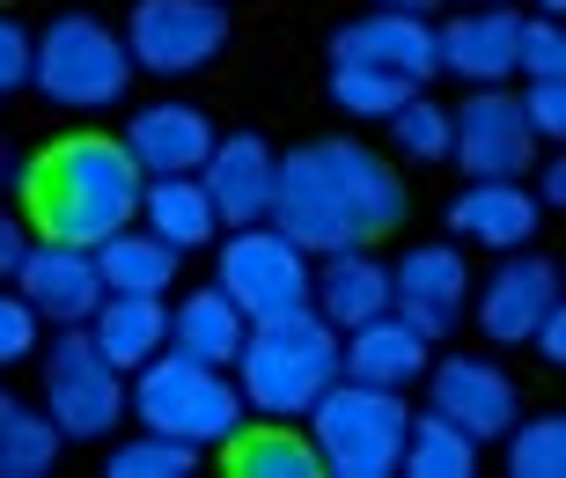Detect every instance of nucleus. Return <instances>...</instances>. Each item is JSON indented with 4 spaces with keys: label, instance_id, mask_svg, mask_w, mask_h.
I'll list each match as a JSON object with an SVG mask.
<instances>
[{
    "label": "nucleus",
    "instance_id": "obj_1",
    "mask_svg": "<svg viewBox=\"0 0 566 478\" xmlns=\"http://www.w3.org/2000/svg\"><path fill=\"white\" fill-rule=\"evenodd\" d=\"M405 214H412V191H405L398 163L376 155L368 141H302L287 147L273 163V221L287 243H302L310 258L324 250H354V243H376V236L405 229Z\"/></svg>",
    "mask_w": 566,
    "mask_h": 478
},
{
    "label": "nucleus",
    "instance_id": "obj_2",
    "mask_svg": "<svg viewBox=\"0 0 566 478\" xmlns=\"http://www.w3.org/2000/svg\"><path fill=\"white\" fill-rule=\"evenodd\" d=\"M140 185L147 177L118 133H66L22 169V214H30V236L96 250L140 214Z\"/></svg>",
    "mask_w": 566,
    "mask_h": 478
},
{
    "label": "nucleus",
    "instance_id": "obj_3",
    "mask_svg": "<svg viewBox=\"0 0 566 478\" xmlns=\"http://www.w3.org/2000/svg\"><path fill=\"white\" fill-rule=\"evenodd\" d=\"M229 375H235V391H243V413L302 419L338 383V324H324L316 310L265 316V324L243 332Z\"/></svg>",
    "mask_w": 566,
    "mask_h": 478
},
{
    "label": "nucleus",
    "instance_id": "obj_4",
    "mask_svg": "<svg viewBox=\"0 0 566 478\" xmlns=\"http://www.w3.org/2000/svg\"><path fill=\"white\" fill-rule=\"evenodd\" d=\"M133 419L155 427V435L185 441V449H221V441L243 427V391L221 361H191L177 346H163L155 361L133 368Z\"/></svg>",
    "mask_w": 566,
    "mask_h": 478
},
{
    "label": "nucleus",
    "instance_id": "obj_5",
    "mask_svg": "<svg viewBox=\"0 0 566 478\" xmlns=\"http://www.w3.org/2000/svg\"><path fill=\"white\" fill-rule=\"evenodd\" d=\"M302 419H310V441H316L324 478H390L398 457H405L412 405H405V391H376V383L338 375Z\"/></svg>",
    "mask_w": 566,
    "mask_h": 478
},
{
    "label": "nucleus",
    "instance_id": "obj_6",
    "mask_svg": "<svg viewBox=\"0 0 566 478\" xmlns=\"http://www.w3.org/2000/svg\"><path fill=\"white\" fill-rule=\"evenodd\" d=\"M30 89L60 111H111L133 89V52L104 15H52L30 52Z\"/></svg>",
    "mask_w": 566,
    "mask_h": 478
},
{
    "label": "nucleus",
    "instance_id": "obj_7",
    "mask_svg": "<svg viewBox=\"0 0 566 478\" xmlns=\"http://www.w3.org/2000/svg\"><path fill=\"white\" fill-rule=\"evenodd\" d=\"M213 288L229 294L243 324H265V316L310 310V250L287 243L273 221H243V229L213 236Z\"/></svg>",
    "mask_w": 566,
    "mask_h": 478
},
{
    "label": "nucleus",
    "instance_id": "obj_8",
    "mask_svg": "<svg viewBox=\"0 0 566 478\" xmlns=\"http://www.w3.org/2000/svg\"><path fill=\"white\" fill-rule=\"evenodd\" d=\"M44 354V413L60 427V441H111L126 419V368H111L96 354L88 324H60V346Z\"/></svg>",
    "mask_w": 566,
    "mask_h": 478
},
{
    "label": "nucleus",
    "instance_id": "obj_9",
    "mask_svg": "<svg viewBox=\"0 0 566 478\" xmlns=\"http://www.w3.org/2000/svg\"><path fill=\"white\" fill-rule=\"evenodd\" d=\"M118 38H126L140 74L185 82V74H207L229 52V8L221 0H133Z\"/></svg>",
    "mask_w": 566,
    "mask_h": 478
},
{
    "label": "nucleus",
    "instance_id": "obj_10",
    "mask_svg": "<svg viewBox=\"0 0 566 478\" xmlns=\"http://www.w3.org/2000/svg\"><path fill=\"white\" fill-rule=\"evenodd\" d=\"M427 413H441L449 427H463L485 449L523 419V391L493 354H441L427 368Z\"/></svg>",
    "mask_w": 566,
    "mask_h": 478
},
{
    "label": "nucleus",
    "instance_id": "obj_11",
    "mask_svg": "<svg viewBox=\"0 0 566 478\" xmlns=\"http://www.w3.org/2000/svg\"><path fill=\"white\" fill-rule=\"evenodd\" d=\"M449 155H457L463 177H530L537 133L523 125V104L493 82V89H471L449 111Z\"/></svg>",
    "mask_w": 566,
    "mask_h": 478
},
{
    "label": "nucleus",
    "instance_id": "obj_12",
    "mask_svg": "<svg viewBox=\"0 0 566 478\" xmlns=\"http://www.w3.org/2000/svg\"><path fill=\"white\" fill-rule=\"evenodd\" d=\"M390 310L441 346L471 316V266H463V250L457 243H412L390 266Z\"/></svg>",
    "mask_w": 566,
    "mask_h": 478
},
{
    "label": "nucleus",
    "instance_id": "obj_13",
    "mask_svg": "<svg viewBox=\"0 0 566 478\" xmlns=\"http://www.w3.org/2000/svg\"><path fill=\"white\" fill-rule=\"evenodd\" d=\"M332 66H382V74H405L412 89H427L441 74L434 22L405 15V8H368L332 30Z\"/></svg>",
    "mask_w": 566,
    "mask_h": 478
},
{
    "label": "nucleus",
    "instance_id": "obj_14",
    "mask_svg": "<svg viewBox=\"0 0 566 478\" xmlns=\"http://www.w3.org/2000/svg\"><path fill=\"white\" fill-rule=\"evenodd\" d=\"M15 288L44 324H88L96 302H104V272H96V250L88 243H52V236H38L15 266Z\"/></svg>",
    "mask_w": 566,
    "mask_h": 478
},
{
    "label": "nucleus",
    "instance_id": "obj_15",
    "mask_svg": "<svg viewBox=\"0 0 566 478\" xmlns=\"http://www.w3.org/2000/svg\"><path fill=\"white\" fill-rule=\"evenodd\" d=\"M552 302H559V266L523 243V250H501V272L485 280V294L471 310H479V332L493 339V346H530V332H537V316H545Z\"/></svg>",
    "mask_w": 566,
    "mask_h": 478
},
{
    "label": "nucleus",
    "instance_id": "obj_16",
    "mask_svg": "<svg viewBox=\"0 0 566 478\" xmlns=\"http://www.w3.org/2000/svg\"><path fill=\"white\" fill-rule=\"evenodd\" d=\"M273 141L265 133H213L207 163H199V185H207L221 229H243V221H265L273 207Z\"/></svg>",
    "mask_w": 566,
    "mask_h": 478
},
{
    "label": "nucleus",
    "instance_id": "obj_17",
    "mask_svg": "<svg viewBox=\"0 0 566 478\" xmlns=\"http://www.w3.org/2000/svg\"><path fill=\"white\" fill-rule=\"evenodd\" d=\"M118 141L140 163V177H199V163L213 147V111L185 104V96H163V104L133 111Z\"/></svg>",
    "mask_w": 566,
    "mask_h": 478
},
{
    "label": "nucleus",
    "instance_id": "obj_18",
    "mask_svg": "<svg viewBox=\"0 0 566 478\" xmlns=\"http://www.w3.org/2000/svg\"><path fill=\"white\" fill-rule=\"evenodd\" d=\"M515 38H523V8H507V0L463 8L457 22H441V30H434L441 74H463L471 89L507 82V74H515Z\"/></svg>",
    "mask_w": 566,
    "mask_h": 478
},
{
    "label": "nucleus",
    "instance_id": "obj_19",
    "mask_svg": "<svg viewBox=\"0 0 566 478\" xmlns=\"http://www.w3.org/2000/svg\"><path fill=\"white\" fill-rule=\"evenodd\" d=\"M427 354H434V339L412 332L398 310H382V316H368V324H354V332H338V375L376 383V391H405V383H420Z\"/></svg>",
    "mask_w": 566,
    "mask_h": 478
},
{
    "label": "nucleus",
    "instance_id": "obj_20",
    "mask_svg": "<svg viewBox=\"0 0 566 478\" xmlns=\"http://www.w3.org/2000/svg\"><path fill=\"white\" fill-rule=\"evenodd\" d=\"M449 236L479 250H523L537 236V191L523 177H471L449 199Z\"/></svg>",
    "mask_w": 566,
    "mask_h": 478
},
{
    "label": "nucleus",
    "instance_id": "obj_21",
    "mask_svg": "<svg viewBox=\"0 0 566 478\" xmlns=\"http://www.w3.org/2000/svg\"><path fill=\"white\" fill-rule=\"evenodd\" d=\"M310 310L324 316V324H338V332H354V324L382 316V310H390V266H382L368 243L324 250L316 272H310Z\"/></svg>",
    "mask_w": 566,
    "mask_h": 478
},
{
    "label": "nucleus",
    "instance_id": "obj_22",
    "mask_svg": "<svg viewBox=\"0 0 566 478\" xmlns=\"http://www.w3.org/2000/svg\"><path fill=\"white\" fill-rule=\"evenodd\" d=\"M88 339H96V354L111 368L133 375L140 361H155L169 346V302L163 294H104L96 316H88Z\"/></svg>",
    "mask_w": 566,
    "mask_h": 478
},
{
    "label": "nucleus",
    "instance_id": "obj_23",
    "mask_svg": "<svg viewBox=\"0 0 566 478\" xmlns=\"http://www.w3.org/2000/svg\"><path fill=\"white\" fill-rule=\"evenodd\" d=\"M140 229H155L169 250H207L221 236V214H213L207 185L199 177H147L140 185Z\"/></svg>",
    "mask_w": 566,
    "mask_h": 478
},
{
    "label": "nucleus",
    "instance_id": "obj_24",
    "mask_svg": "<svg viewBox=\"0 0 566 478\" xmlns=\"http://www.w3.org/2000/svg\"><path fill=\"white\" fill-rule=\"evenodd\" d=\"M221 449H229L235 478H324L316 441L302 435L294 419H251V427H235Z\"/></svg>",
    "mask_w": 566,
    "mask_h": 478
},
{
    "label": "nucleus",
    "instance_id": "obj_25",
    "mask_svg": "<svg viewBox=\"0 0 566 478\" xmlns=\"http://www.w3.org/2000/svg\"><path fill=\"white\" fill-rule=\"evenodd\" d=\"M177 258H185V250H169L155 229H133V221L96 243L104 294H169V288H177Z\"/></svg>",
    "mask_w": 566,
    "mask_h": 478
},
{
    "label": "nucleus",
    "instance_id": "obj_26",
    "mask_svg": "<svg viewBox=\"0 0 566 478\" xmlns=\"http://www.w3.org/2000/svg\"><path fill=\"white\" fill-rule=\"evenodd\" d=\"M243 332H251V324H243V310H235L221 288H191L185 302L169 310V346L191 354V361H221V368H229Z\"/></svg>",
    "mask_w": 566,
    "mask_h": 478
},
{
    "label": "nucleus",
    "instance_id": "obj_27",
    "mask_svg": "<svg viewBox=\"0 0 566 478\" xmlns=\"http://www.w3.org/2000/svg\"><path fill=\"white\" fill-rule=\"evenodd\" d=\"M60 464V427L44 405L0 391V478H44Z\"/></svg>",
    "mask_w": 566,
    "mask_h": 478
},
{
    "label": "nucleus",
    "instance_id": "obj_28",
    "mask_svg": "<svg viewBox=\"0 0 566 478\" xmlns=\"http://www.w3.org/2000/svg\"><path fill=\"white\" fill-rule=\"evenodd\" d=\"M398 471H412V478H471L479 471V441L463 435V427H449L441 413H412Z\"/></svg>",
    "mask_w": 566,
    "mask_h": 478
},
{
    "label": "nucleus",
    "instance_id": "obj_29",
    "mask_svg": "<svg viewBox=\"0 0 566 478\" xmlns=\"http://www.w3.org/2000/svg\"><path fill=\"white\" fill-rule=\"evenodd\" d=\"M501 441H507V471L515 478H559L566 471V419L559 413H523Z\"/></svg>",
    "mask_w": 566,
    "mask_h": 478
},
{
    "label": "nucleus",
    "instance_id": "obj_30",
    "mask_svg": "<svg viewBox=\"0 0 566 478\" xmlns=\"http://www.w3.org/2000/svg\"><path fill=\"white\" fill-rule=\"evenodd\" d=\"M412 96V82L405 74H382V66H332V104L346 111V118H390V111Z\"/></svg>",
    "mask_w": 566,
    "mask_h": 478
},
{
    "label": "nucleus",
    "instance_id": "obj_31",
    "mask_svg": "<svg viewBox=\"0 0 566 478\" xmlns=\"http://www.w3.org/2000/svg\"><path fill=\"white\" fill-rule=\"evenodd\" d=\"M382 125H390V141H398L405 163H441V155H449V111H441L427 89H412Z\"/></svg>",
    "mask_w": 566,
    "mask_h": 478
},
{
    "label": "nucleus",
    "instance_id": "obj_32",
    "mask_svg": "<svg viewBox=\"0 0 566 478\" xmlns=\"http://www.w3.org/2000/svg\"><path fill=\"white\" fill-rule=\"evenodd\" d=\"M104 471L111 478H185V471H199V449H185V441L140 427L133 441H118V449L104 457Z\"/></svg>",
    "mask_w": 566,
    "mask_h": 478
},
{
    "label": "nucleus",
    "instance_id": "obj_33",
    "mask_svg": "<svg viewBox=\"0 0 566 478\" xmlns=\"http://www.w3.org/2000/svg\"><path fill=\"white\" fill-rule=\"evenodd\" d=\"M515 74H530V82L566 74V30H559V15H523V38H515Z\"/></svg>",
    "mask_w": 566,
    "mask_h": 478
},
{
    "label": "nucleus",
    "instance_id": "obj_34",
    "mask_svg": "<svg viewBox=\"0 0 566 478\" xmlns=\"http://www.w3.org/2000/svg\"><path fill=\"white\" fill-rule=\"evenodd\" d=\"M38 332H44V316L22 302V288H8V280H0V368L38 361Z\"/></svg>",
    "mask_w": 566,
    "mask_h": 478
},
{
    "label": "nucleus",
    "instance_id": "obj_35",
    "mask_svg": "<svg viewBox=\"0 0 566 478\" xmlns=\"http://www.w3.org/2000/svg\"><path fill=\"white\" fill-rule=\"evenodd\" d=\"M515 104H523V125L537 133V141H559V133H566V74H545V82H530Z\"/></svg>",
    "mask_w": 566,
    "mask_h": 478
},
{
    "label": "nucleus",
    "instance_id": "obj_36",
    "mask_svg": "<svg viewBox=\"0 0 566 478\" xmlns=\"http://www.w3.org/2000/svg\"><path fill=\"white\" fill-rule=\"evenodd\" d=\"M30 52H38V38H30L15 15H0V96L30 89Z\"/></svg>",
    "mask_w": 566,
    "mask_h": 478
},
{
    "label": "nucleus",
    "instance_id": "obj_37",
    "mask_svg": "<svg viewBox=\"0 0 566 478\" xmlns=\"http://www.w3.org/2000/svg\"><path fill=\"white\" fill-rule=\"evenodd\" d=\"M530 346H537V361H545V368H559V361H566V302H552V310L537 316Z\"/></svg>",
    "mask_w": 566,
    "mask_h": 478
},
{
    "label": "nucleus",
    "instance_id": "obj_38",
    "mask_svg": "<svg viewBox=\"0 0 566 478\" xmlns=\"http://www.w3.org/2000/svg\"><path fill=\"white\" fill-rule=\"evenodd\" d=\"M22 250H30V229H22L15 214L0 207V280H15V266H22Z\"/></svg>",
    "mask_w": 566,
    "mask_h": 478
},
{
    "label": "nucleus",
    "instance_id": "obj_39",
    "mask_svg": "<svg viewBox=\"0 0 566 478\" xmlns=\"http://www.w3.org/2000/svg\"><path fill=\"white\" fill-rule=\"evenodd\" d=\"M559 199H566V169L545 163V207H559Z\"/></svg>",
    "mask_w": 566,
    "mask_h": 478
},
{
    "label": "nucleus",
    "instance_id": "obj_40",
    "mask_svg": "<svg viewBox=\"0 0 566 478\" xmlns=\"http://www.w3.org/2000/svg\"><path fill=\"white\" fill-rule=\"evenodd\" d=\"M376 8H405V15H434L441 0H376Z\"/></svg>",
    "mask_w": 566,
    "mask_h": 478
},
{
    "label": "nucleus",
    "instance_id": "obj_41",
    "mask_svg": "<svg viewBox=\"0 0 566 478\" xmlns=\"http://www.w3.org/2000/svg\"><path fill=\"white\" fill-rule=\"evenodd\" d=\"M559 8H566V0H537V15H559Z\"/></svg>",
    "mask_w": 566,
    "mask_h": 478
},
{
    "label": "nucleus",
    "instance_id": "obj_42",
    "mask_svg": "<svg viewBox=\"0 0 566 478\" xmlns=\"http://www.w3.org/2000/svg\"><path fill=\"white\" fill-rule=\"evenodd\" d=\"M463 8H485V0H463Z\"/></svg>",
    "mask_w": 566,
    "mask_h": 478
}]
</instances>
